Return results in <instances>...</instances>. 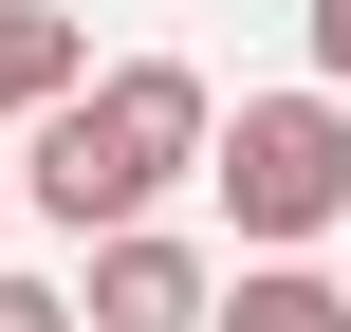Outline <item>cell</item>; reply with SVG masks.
<instances>
[{"label":"cell","mask_w":351,"mask_h":332,"mask_svg":"<svg viewBox=\"0 0 351 332\" xmlns=\"http://www.w3.org/2000/svg\"><path fill=\"white\" fill-rule=\"evenodd\" d=\"M204 129H222V92L185 74V55H111V74H74L56 111H37V148L0 166L56 240H111V222H167V185H204Z\"/></svg>","instance_id":"1"},{"label":"cell","mask_w":351,"mask_h":332,"mask_svg":"<svg viewBox=\"0 0 351 332\" xmlns=\"http://www.w3.org/2000/svg\"><path fill=\"white\" fill-rule=\"evenodd\" d=\"M204 185H222L241 259H315L351 222V111L333 92H241V111L204 129Z\"/></svg>","instance_id":"2"},{"label":"cell","mask_w":351,"mask_h":332,"mask_svg":"<svg viewBox=\"0 0 351 332\" xmlns=\"http://www.w3.org/2000/svg\"><path fill=\"white\" fill-rule=\"evenodd\" d=\"M93 277H56L74 296V332H204V296H222V259L185 240V222H111V240H74Z\"/></svg>","instance_id":"3"},{"label":"cell","mask_w":351,"mask_h":332,"mask_svg":"<svg viewBox=\"0 0 351 332\" xmlns=\"http://www.w3.org/2000/svg\"><path fill=\"white\" fill-rule=\"evenodd\" d=\"M74 74H93V18L74 0H0V129H37Z\"/></svg>","instance_id":"4"},{"label":"cell","mask_w":351,"mask_h":332,"mask_svg":"<svg viewBox=\"0 0 351 332\" xmlns=\"http://www.w3.org/2000/svg\"><path fill=\"white\" fill-rule=\"evenodd\" d=\"M204 332H351V296L315 277V259H241V277L204 296Z\"/></svg>","instance_id":"5"},{"label":"cell","mask_w":351,"mask_h":332,"mask_svg":"<svg viewBox=\"0 0 351 332\" xmlns=\"http://www.w3.org/2000/svg\"><path fill=\"white\" fill-rule=\"evenodd\" d=\"M296 37H315V74H296V92H333V111H351V0H315Z\"/></svg>","instance_id":"6"},{"label":"cell","mask_w":351,"mask_h":332,"mask_svg":"<svg viewBox=\"0 0 351 332\" xmlns=\"http://www.w3.org/2000/svg\"><path fill=\"white\" fill-rule=\"evenodd\" d=\"M0 332H74V296L56 277H0Z\"/></svg>","instance_id":"7"},{"label":"cell","mask_w":351,"mask_h":332,"mask_svg":"<svg viewBox=\"0 0 351 332\" xmlns=\"http://www.w3.org/2000/svg\"><path fill=\"white\" fill-rule=\"evenodd\" d=\"M0 203H19V185H0Z\"/></svg>","instance_id":"8"}]
</instances>
